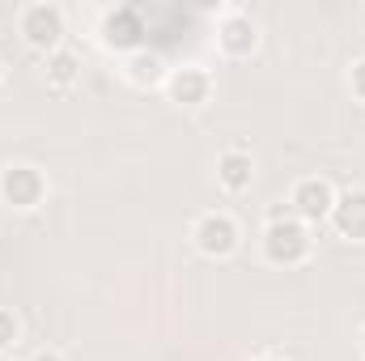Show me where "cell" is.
I'll return each instance as SVG.
<instances>
[{"mask_svg": "<svg viewBox=\"0 0 365 361\" xmlns=\"http://www.w3.org/2000/svg\"><path fill=\"white\" fill-rule=\"evenodd\" d=\"M166 98L182 106V111H200L208 98H212V73L204 68V64H179V68H170L166 73Z\"/></svg>", "mask_w": 365, "mask_h": 361, "instance_id": "cell-8", "label": "cell"}, {"mask_svg": "<svg viewBox=\"0 0 365 361\" xmlns=\"http://www.w3.org/2000/svg\"><path fill=\"white\" fill-rule=\"evenodd\" d=\"M98 39H102V47L123 51V56L140 51V43H145V13L132 9V4L106 9V13H102V26H98Z\"/></svg>", "mask_w": 365, "mask_h": 361, "instance_id": "cell-5", "label": "cell"}, {"mask_svg": "<svg viewBox=\"0 0 365 361\" xmlns=\"http://www.w3.org/2000/svg\"><path fill=\"white\" fill-rule=\"evenodd\" d=\"M43 77H47V86L51 90H73L77 81H81V56L77 51H68V47H60V51H51V56H43Z\"/></svg>", "mask_w": 365, "mask_h": 361, "instance_id": "cell-12", "label": "cell"}, {"mask_svg": "<svg viewBox=\"0 0 365 361\" xmlns=\"http://www.w3.org/2000/svg\"><path fill=\"white\" fill-rule=\"evenodd\" d=\"M361 353H365V327H361Z\"/></svg>", "mask_w": 365, "mask_h": 361, "instance_id": "cell-17", "label": "cell"}, {"mask_svg": "<svg viewBox=\"0 0 365 361\" xmlns=\"http://www.w3.org/2000/svg\"><path fill=\"white\" fill-rule=\"evenodd\" d=\"M47 191H51L47 175H43L38 166H30V162H9V166L0 171V200H4L13 213H34V208L47 200Z\"/></svg>", "mask_w": 365, "mask_h": 361, "instance_id": "cell-3", "label": "cell"}, {"mask_svg": "<svg viewBox=\"0 0 365 361\" xmlns=\"http://www.w3.org/2000/svg\"><path fill=\"white\" fill-rule=\"evenodd\" d=\"M191 243H195V251L204 260H230L238 251V243H242V230H238V221L230 213L217 208V213H204L191 225Z\"/></svg>", "mask_w": 365, "mask_h": 361, "instance_id": "cell-4", "label": "cell"}, {"mask_svg": "<svg viewBox=\"0 0 365 361\" xmlns=\"http://www.w3.org/2000/svg\"><path fill=\"white\" fill-rule=\"evenodd\" d=\"M17 340H21V319H17V310L0 306V357H4Z\"/></svg>", "mask_w": 365, "mask_h": 361, "instance_id": "cell-13", "label": "cell"}, {"mask_svg": "<svg viewBox=\"0 0 365 361\" xmlns=\"http://www.w3.org/2000/svg\"><path fill=\"white\" fill-rule=\"evenodd\" d=\"M259 247H264V260L272 268H302L314 251V238H310V225L289 213V217H272L264 225Z\"/></svg>", "mask_w": 365, "mask_h": 361, "instance_id": "cell-1", "label": "cell"}, {"mask_svg": "<svg viewBox=\"0 0 365 361\" xmlns=\"http://www.w3.org/2000/svg\"><path fill=\"white\" fill-rule=\"evenodd\" d=\"M0 361H13V357H0Z\"/></svg>", "mask_w": 365, "mask_h": 361, "instance_id": "cell-19", "label": "cell"}, {"mask_svg": "<svg viewBox=\"0 0 365 361\" xmlns=\"http://www.w3.org/2000/svg\"><path fill=\"white\" fill-rule=\"evenodd\" d=\"M217 47H221L230 60L255 56V51H259V26H255V17L242 13V9H225V13L217 17Z\"/></svg>", "mask_w": 365, "mask_h": 361, "instance_id": "cell-7", "label": "cell"}, {"mask_svg": "<svg viewBox=\"0 0 365 361\" xmlns=\"http://www.w3.org/2000/svg\"><path fill=\"white\" fill-rule=\"evenodd\" d=\"M331 204H336V187L323 175H306V179L293 183V191H289V208L306 225H323L331 217Z\"/></svg>", "mask_w": 365, "mask_h": 361, "instance_id": "cell-6", "label": "cell"}, {"mask_svg": "<svg viewBox=\"0 0 365 361\" xmlns=\"http://www.w3.org/2000/svg\"><path fill=\"white\" fill-rule=\"evenodd\" d=\"M17 34L26 39V47L51 56L64 47V9L51 4V0H34L17 13Z\"/></svg>", "mask_w": 365, "mask_h": 361, "instance_id": "cell-2", "label": "cell"}, {"mask_svg": "<svg viewBox=\"0 0 365 361\" xmlns=\"http://www.w3.org/2000/svg\"><path fill=\"white\" fill-rule=\"evenodd\" d=\"M0 86H4V64H0Z\"/></svg>", "mask_w": 365, "mask_h": 361, "instance_id": "cell-18", "label": "cell"}, {"mask_svg": "<svg viewBox=\"0 0 365 361\" xmlns=\"http://www.w3.org/2000/svg\"><path fill=\"white\" fill-rule=\"evenodd\" d=\"M30 361H68V357H64L60 349H38V353H34Z\"/></svg>", "mask_w": 365, "mask_h": 361, "instance_id": "cell-15", "label": "cell"}, {"mask_svg": "<svg viewBox=\"0 0 365 361\" xmlns=\"http://www.w3.org/2000/svg\"><path fill=\"white\" fill-rule=\"evenodd\" d=\"M217 183H221L230 195L251 191V183H255V158H251L247 149H225V153L217 158Z\"/></svg>", "mask_w": 365, "mask_h": 361, "instance_id": "cell-10", "label": "cell"}, {"mask_svg": "<svg viewBox=\"0 0 365 361\" xmlns=\"http://www.w3.org/2000/svg\"><path fill=\"white\" fill-rule=\"evenodd\" d=\"M349 93H353L357 102H365V56L353 60V68H349Z\"/></svg>", "mask_w": 365, "mask_h": 361, "instance_id": "cell-14", "label": "cell"}, {"mask_svg": "<svg viewBox=\"0 0 365 361\" xmlns=\"http://www.w3.org/2000/svg\"><path fill=\"white\" fill-rule=\"evenodd\" d=\"M251 361H284V357H272V353H259V357H251Z\"/></svg>", "mask_w": 365, "mask_h": 361, "instance_id": "cell-16", "label": "cell"}, {"mask_svg": "<svg viewBox=\"0 0 365 361\" xmlns=\"http://www.w3.org/2000/svg\"><path fill=\"white\" fill-rule=\"evenodd\" d=\"M327 225H331L340 238H349V243H365V187L336 191V204H331Z\"/></svg>", "mask_w": 365, "mask_h": 361, "instance_id": "cell-9", "label": "cell"}, {"mask_svg": "<svg viewBox=\"0 0 365 361\" xmlns=\"http://www.w3.org/2000/svg\"><path fill=\"white\" fill-rule=\"evenodd\" d=\"M166 60L158 56V51H149V47H140V51H132V56H123V77L132 81V86H140V90H153V86H166Z\"/></svg>", "mask_w": 365, "mask_h": 361, "instance_id": "cell-11", "label": "cell"}]
</instances>
